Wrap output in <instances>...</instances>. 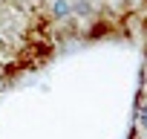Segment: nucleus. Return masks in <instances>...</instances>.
Masks as SVG:
<instances>
[]
</instances>
